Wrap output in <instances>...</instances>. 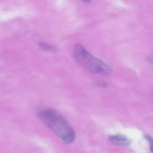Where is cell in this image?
<instances>
[{
  "instance_id": "obj_1",
  "label": "cell",
  "mask_w": 153,
  "mask_h": 153,
  "mask_svg": "<svg viewBox=\"0 0 153 153\" xmlns=\"http://www.w3.org/2000/svg\"><path fill=\"white\" fill-rule=\"evenodd\" d=\"M38 117L56 136L67 144L75 140L76 133L67 120L60 114L51 109H43Z\"/></svg>"
},
{
  "instance_id": "obj_2",
  "label": "cell",
  "mask_w": 153,
  "mask_h": 153,
  "mask_svg": "<svg viewBox=\"0 0 153 153\" xmlns=\"http://www.w3.org/2000/svg\"><path fill=\"white\" fill-rule=\"evenodd\" d=\"M73 55L77 62L89 72L105 76H109L111 73L110 67L92 55L79 44L74 46Z\"/></svg>"
},
{
  "instance_id": "obj_7",
  "label": "cell",
  "mask_w": 153,
  "mask_h": 153,
  "mask_svg": "<svg viewBox=\"0 0 153 153\" xmlns=\"http://www.w3.org/2000/svg\"><path fill=\"white\" fill-rule=\"evenodd\" d=\"M83 2H85L86 3H90L91 1H83Z\"/></svg>"
},
{
  "instance_id": "obj_5",
  "label": "cell",
  "mask_w": 153,
  "mask_h": 153,
  "mask_svg": "<svg viewBox=\"0 0 153 153\" xmlns=\"http://www.w3.org/2000/svg\"><path fill=\"white\" fill-rule=\"evenodd\" d=\"M145 138L148 141L149 144V147H150V149L151 152L153 153V138L151 137L150 136L146 134L145 135Z\"/></svg>"
},
{
  "instance_id": "obj_4",
  "label": "cell",
  "mask_w": 153,
  "mask_h": 153,
  "mask_svg": "<svg viewBox=\"0 0 153 153\" xmlns=\"http://www.w3.org/2000/svg\"><path fill=\"white\" fill-rule=\"evenodd\" d=\"M39 48L43 51H45L52 52H55L57 51L58 49L56 46L48 44L46 43L40 42L39 43Z\"/></svg>"
},
{
  "instance_id": "obj_6",
  "label": "cell",
  "mask_w": 153,
  "mask_h": 153,
  "mask_svg": "<svg viewBox=\"0 0 153 153\" xmlns=\"http://www.w3.org/2000/svg\"><path fill=\"white\" fill-rule=\"evenodd\" d=\"M149 62L153 65V56H151V57H149Z\"/></svg>"
},
{
  "instance_id": "obj_3",
  "label": "cell",
  "mask_w": 153,
  "mask_h": 153,
  "mask_svg": "<svg viewBox=\"0 0 153 153\" xmlns=\"http://www.w3.org/2000/svg\"><path fill=\"white\" fill-rule=\"evenodd\" d=\"M109 140L113 144L118 146H128L131 143L130 140L127 137L119 134L110 136Z\"/></svg>"
}]
</instances>
